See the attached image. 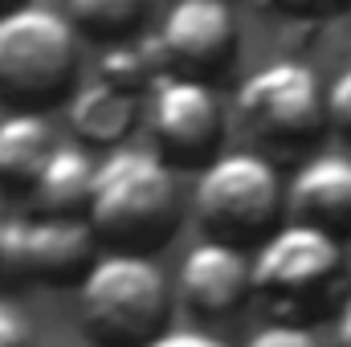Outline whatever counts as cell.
Listing matches in <instances>:
<instances>
[{
	"instance_id": "6da1fadb",
	"label": "cell",
	"mask_w": 351,
	"mask_h": 347,
	"mask_svg": "<svg viewBox=\"0 0 351 347\" xmlns=\"http://www.w3.org/2000/svg\"><path fill=\"white\" fill-rule=\"evenodd\" d=\"M184 221V192L176 168L147 147H119L94 168L86 225L110 254L147 258L164 250Z\"/></svg>"
},
{
	"instance_id": "7a4b0ae2",
	"label": "cell",
	"mask_w": 351,
	"mask_h": 347,
	"mask_svg": "<svg viewBox=\"0 0 351 347\" xmlns=\"http://www.w3.org/2000/svg\"><path fill=\"white\" fill-rule=\"evenodd\" d=\"M351 294V261L339 241L306 225H282L258 246L254 298L265 307L269 323L311 327L339 315Z\"/></svg>"
},
{
	"instance_id": "3957f363",
	"label": "cell",
	"mask_w": 351,
	"mask_h": 347,
	"mask_svg": "<svg viewBox=\"0 0 351 347\" xmlns=\"http://www.w3.org/2000/svg\"><path fill=\"white\" fill-rule=\"evenodd\" d=\"M78 319L98 347H147L168 331L172 286L152 258L102 254L78 282Z\"/></svg>"
},
{
	"instance_id": "277c9868",
	"label": "cell",
	"mask_w": 351,
	"mask_h": 347,
	"mask_svg": "<svg viewBox=\"0 0 351 347\" xmlns=\"http://www.w3.org/2000/svg\"><path fill=\"white\" fill-rule=\"evenodd\" d=\"M78 74V33L62 8L12 4L0 8V98L16 110H37L66 98Z\"/></svg>"
},
{
	"instance_id": "5b68a950",
	"label": "cell",
	"mask_w": 351,
	"mask_h": 347,
	"mask_svg": "<svg viewBox=\"0 0 351 347\" xmlns=\"http://www.w3.org/2000/svg\"><path fill=\"white\" fill-rule=\"evenodd\" d=\"M192 213L204 225L208 241L233 250L262 246L282 229V176L258 152H221L208 168H200Z\"/></svg>"
},
{
	"instance_id": "8992f818",
	"label": "cell",
	"mask_w": 351,
	"mask_h": 347,
	"mask_svg": "<svg viewBox=\"0 0 351 347\" xmlns=\"http://www.w3.org/2000/svg\"><path fill=\"white\" fill-rule=\"evenodd\" d=\"M241 123L278 152L306 147L327 127V90L319 74L294 58L265 62L237 86Z\"/></svg>"
},
{
	"instance_id": "52a82bcc",
	"label": "cell",
	"mask_w": 351,
	"mask_h": 347,
	"mask_svg": "<svg viewBox=\"0 0 351 347\" xmlns=\"http://www.w3.org/2000/svg\"><path fill=\"white\" fill-rule=\"evenodd\" d=\"M152 41L168 78L213 86L233 70L241 29L237 12L221 0H180L164 12L160 33H152Z\"/></svg>"
},
{
	"instance_id": "ba28073f",
	"label": "cell",
	"mask_w": 351,
	"mask_h": 347,
	"mask_svg": "<svg viewBox=\"0 0 351 347\" xmlns=\"http://www.w3.org/2000/svg\"><path fill=\"white\" fill-rule=\"evenodd\" d=\"M98 237L74 217H8L0 233V274L16 282L70 286L98 261Z\"/></svg>"
},
{
	"instance_id": "9c48e42d",
	"label": "cell",
	"mask_w": 351,
	"mask_h": 347,
	"mask_svg": "<svg viewBox=\"0 0 351 347\" xmlns=\"http://www.w3.org/2000/svg\"><path fill=\"white\" fill-rule=\"evenodd\" d=\"M147 127L156 135L160 156L168 164H180V168H208L221 156V143H225L221 98L204 82L164 78L152 90Z\"/></svg>"
},
{
	"instance_id": "30bf717a",
	"label": "cell",
	"mask_w": 351,
	"mask_h": 347,
	"mask_svg": "<svg viewBox=\"0 0 351 347\" xmlns=\"http://www.w3.org/2000/svg\"><path fill=\"white\" fill-rule=\"evenodd\" d=\"M176 290H180L184 307L200 319L237 315L254 298V261L245 258V250H233L221 241H200L180 261Z\"/></svg>"
},
{
	"instance_id": "8fae6325",
	"label": "cell",
	"mask_w": 351,
	"mask_h": 347,
	"mask_svg": "<svg viewBox=\"0 0 351 347\" xmlns=\"http://www.w3.org/2000/svg\"><path fill=\"white\" fill-rule=\"evenodd\" d=\"M286 204L294 208V225L319 229L331 241L348 246L351 241V156H335L323 152L315 160H306L294 184Z\"/></svg>"
},
{
	"instance_id": "7c38bea8",
	"label": "cell",
	"mask_w": 351,
	"mask_h": 347,
	"mask_svg": "<svg viewBox=\"0 0 351 347\" xmlns=\"http://www.w3.org/2000/svg\"><path fill=\"white\" fill-rule=\"evenodd\" d=\"M94 168L98 164L86 156V147L58 143L53 156L45 160L41 176L29 188L37 217H74V221H86L90 192H94Z\"/></svg>"
},
{
	"instance_id": "4fadbf2b",
	"label": "cell",
	"mask_w": 351,
	"mask_h": 347,
	"mask_svg": "<svg viewBox=\"0 0 351 347\" xmlns=\"http://www.w3.org/2000/svg\"><path fill=\"white\" fill-rule=\"evenodd\" d=\"M135 123H139V98L106 86L98 78L78 86L70 98V127L90 147H106V152L127 147V135L135 131Z\"/></svg>"
},
{
	"instance_id": "5bb4252c",
	"label": "cell",
	"mask_w": 351,
	"mask_h": 347,
	"mask_svg": "<svg viewBox=\"0 0 351 347\" xmlns=\"http://www.w3.org/2000/svg\"><path fill=\"white\" fill-rule=\"evenodd\" d=\"M58 139L37 110H12L0 119V188H33Z\"/></svg>"
},
{
	"instance_id": "9a60e30c",
	"label": "cell",
	"mask_w": 351,
	"mask_h": 347,
	"mask_svg": "<svg viewBox=\"0 0 351 347\" xmlns=\"http://www.w3.org/2000/svg\"><path fill=\"white\" fill-rule=\"evenodd\" d=\"M168 74L160 66V53H156V41L152 37H131V41H119V45H106L102 62H98V82L123 90L131 98L139 94H152Z\"/></svg>"
},
{
	"instance_id": "2e32d148",
	"label": "cell",
	"mask_w": 351,
	"mask_h": 347,
	"mask_svg": "<svg viewBox=\"0 0 351 347\" xmlns=\"http://www.w3.org/2000/svg\"><path fill=\"white\" fill-rule=\"evenodd\" d=\"M62 12L74 25V33H86L94 41H110V45L131 41L139 33V25L147 21L143 0H74Z\"/></svg>"
},
{
	"instance_id": "e0dca14e",
	"label": "cell",
	"mask_w": 351,
	"mask_h": 347,
	"mask_svg": "<svg viewBox=\"0 0 351 347\" xmlns=\"http://www.w3.org/2000/svg\"><path fill=\"white\" fill-rule=\"evenodd\" d=\"M327 127H335L351 143V66H343L327 86Z\"/></svg>"
},
{
	"instance_id": "ac0fdd59",
	"label": "cell",
	"mask_w": 351,
	"mask_h": 347,
	"mask_svg": "<svg viewBox=\"0 0 351 347\" xmlns=\"http://www.w3.org/2000/svg\"><path fill=\"white\" fill-rule=\"evenodd\" d=\"M0 347H37V331L16 302L0 298Z\"/></svg>"
},
{
	"instance_id": "d6986e66",
	"label": "cell",
	"mask_w": 351,
	"mask_h": 347,
	"mask_svg": "<svg viewBox=\"0 0 351 347\" xmlns=\"http://www.w3.org/2000/svg\"><path fill=\"white\" fill-rule=\"evenodd\" d=\"M245 347H319L311 327H290V323H265L262 331L250 335Z\"/></svg>"
},
{
	"instance_id": "ffe728a7",
	"label": "cell",
	"mask_w": 351,
	"mask_h": 347,
	"mask_svg": "<svg viewBox=\"0 0 351 347\" xmlns=\"http://www.w3.org/2000/svg\"><path fill=\"white\" fill-rule=\"evenodd\" d=\"M147 347H229L225 339H217V335H208V331H164L160 339H152Z\"/></svg>"
},
{
	"instance_id": "44dd1931",
	"label": "cell",
	"mask_w": 351,
	"mask_h": 347,
	"mask_svg": "<svg viewBox=\"0 0 351 347\" xmlns=\"http://www.w3.org/2000/svg\"><path fill=\"white\" fill-rule=\"evenodd\" d=\"M335 344L351 347V294L343 298V307H339V315H335Z\"/></svg>"
},
{
	"instance_id": "7402d4cb",
	"label": "cell",
	"mask_w": 351,
	"mask_h": 347,
	"mask_svg": "<svg viewBox=\"0 0 351 347\" xmlns=\"http://www.w3.org/2000/svg\"><path fill=\"white\" fill-rule=\"evenodd\" d=\"M4 221H8V217H4V204H0V233H4Z\"/></svg>"
}]
</instances>
